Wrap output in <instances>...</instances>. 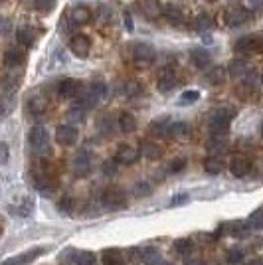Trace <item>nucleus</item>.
<instances>
[{
	"label": "nucleus",
	"instance_id": "a211bd4d",
	"mask_svg": "<svg viewBox=\"0 0 263 265\" xmlns=\"http://www.w3.org/2000/svg\"><path fill=\"white\" fill-rule=\"evenodd\" d=\"M190 58H192V64H194L198 69H206V67L212 64V56H210L206 50H202V48H196V50H192Z\"/></svg>",
	"mask_w": 263,
	"mask_h": 265
},
{
	"label": "nucleus",
	"instance_id": "9b49d317",
	"mask_svg": "<svg viewBox=\"0 0 263 265\" xmlns=\"http://www.w3.org/2000/svg\"><path fill=\"white\" fill-rule=\"evenodd\" d=\"M251 18V10H247L245 6H237V8H231V10H228V24L230 26H241V24H245L247 20Z\"/></svg>",
	"mask_w": 263,
	"mask_h": 265
},
{
	"label": "nucleus",
	"instance_id": "ddd939ff",
	"mask_svg": "<svg viewBox=\"0 0 263 265\" xmlns=\"http://www.w3.org/2000/svg\"><path fill=\"white\" fill-rule=\"evenodd\" d=\"M257 48H261V40L255 36H243L235 42V52L237 54H251Z\"/></svg>",
	"mask_w": 263,
	"mask_h": 265
},
{
	"label": "nucleus",
	"instance_id": "de8ad7c7",
	"mask_svg": "<svg viewBox=\"0 0 263 265\" xmlns=\"http://www.w3.org/2000/svg\"><path fill=\"white\" fill-rule=\"evenodd\" d=\"M34 6L40 12H50L54 8V0H34Z\"/></svg>",
	"mask_w": 263,
	"mask_h": 265
},
{
	"label": "nucleus",
	"instance_id": "680f3d73",
	"mask_svg": "<svg viewBox=\"0 0 263 265\" xmlns=\"http://www.w3.org/2000/svg\"><path fill=\"white\" fill-rule=\"evenodd\" d=\"M4 113V105H0V115H2Z\"/></svg>",
	"mask_w": 263,
	"mask_h": 265
},
{
	"label": "nucleus",
	"instance_id": "864d4df0",
	"mask_svg": "<svg viewBox=\"0 0 263 265\" xmlns=\"http://www.w3.org/2000/svg\"><path fill=\"white\" fill-rule=\"evenodd\" d=\"M261 6H263V0H245V8L251 10V12L253 10H259Z\"/></svg>",
	"mask_w": 263,
	"mask_h": 265
},
{
	"label": "nucleus",
	"instance_id": "c85d7f7f",
	"mask_svg": "<svg viewBox=\"0 0 263 265\" xmlns=\"http://www.w3.org/2000/svg\"><path fill=\"white\" fill-rule=\"evenodd\" d=\"M164 16H166V20L170 22V24H174V26H180L182 24V20H184V14H182V10L178 8V6H166L164 10Z\"/></svg>",
	"mask_w": 263,
	"mask_h": 265
},
{
	"label": "nucleus",
	"instance_id": "bb28decb",
	"mask_svg": "<svg viewBox=\"0 0 263 265\" xmlns=\"http://www.w3.org/2000/svg\"><path fill=\"white\" fill-rule=\"evenodd\" d=\"M206 149L212 153V155H222L226 149H228V143H226V139H224V135H214L208 143H206Z\"/></svg>",
	"mask_w": 263,
	"mask_h": 265
},
{
	"label": "nucleus",
	"instance_id": "e2e57ef3",
	"mask_svg": "<svg viewBox=\"0 0 263 265\" xmlns=\"http://www.w3.org/2000/svg\"><path fill=\"white\" fill-rule=\"evenodd\" d=\"M159 265H172V263H166V261H161Z\"/></svg>",
	"mask_w": 263,
	"mask_h": 265
},
{
	"label": "nucleus",
	"instance_id": "8fccbe9b",
	"mask_svg": "<svg viewBox=\"0 0 263 265\" xmlns=\"http://www.w3.org/2000/svg\"><path fill=\"white\" fill-rule=\"evenodd\" d=\"M8 157H10L8 145L0 141V165H6V163H8Z\"/></svg>",
	"mask_w": 263,
	"mask_h": 265
},
{
	"label": "nucleus",
	"instance_id": "09e8293b",
	"mask_svg": "<svg viewBox=\"0 0 263 265\" xmlns=\"http://www.w3.org/2000/svg\"><path fill=\"white\" fill-rule=\"evenodd\" d=\"M184 166H186V159H174V161L170 163V166H168V172L176 174V172L184 170Z\"/></svg>",
	"mask_w": 263,
	"mask_h": 265
},
{
	"label": "nucleus",
	"instance_id": "69168bd1",
	"mask_svg": "<svg viewBox=\"0 0 263 265\" xmlns=\"http://www.w3.org/2000/svg\"><path fill=\"white\" fill-rule=\"evenodd\" d=\"M208 2H214V0H208Z\"/></svg>",
	"mask_w": 263,
	"mask_h": 265
},
{
	"label": "nucleus",
	"instance_id": "c03bdc74",
	"mask_svg": "<svg viewBox=\"0 0 263 265\" xmlns=\"http://www.w3.org/2000/svg\"><path fill=\"white\" fill-rule=\"evenodd\" d=\"M12 210H14V214H18V216H30L32 210H34V202L28 198V200H24L18 208H12Z\"/></svg>",
	"mask_w": 263,
	"mask_h": 265
},
{
	"label": "nucleus",
	"instance_id": "c756f323",
	"mask_svg": "<svg viewBox=\"0 0 263 265\" xmlns=\"http://www.w3.org/2000/svg\"><path fill=\"white\" fill-rule=\"evenodd\" d=\"M34 40H36V34H34V30H30V28H20V30L16 32V42H18L20 46H24V48H30V46L34 44Z\"/></svg>",
	"mask_w": 263,
	"mask_h": 265
},
{
	"label": "nucleus",
	"instance_id": "f704fd0d",
	"mask_svg": "<svg viewBox=\"0 0 263 265\" xmlns=\"http://www.w3.org/2000/svg\"><path fill=\"white\" fill-rule=\"evenodd\" d=\"M97 127H99V132H101L103 137H111V135H113V131H115V123H113L111 117L101 119V121L97 123Z\"/></svg>",
	"mask_w": 263,
	"mask_h": 265
},
{
	"label": "nucleus",
	"instance_id": "0e129e2a",
	"mask_svg": "<svg viewBox=\"0 0 263 265\" xmlns=\"http://www.w3.org/2000/svg\"><path fill=\"white\" fill-rule=\"evenodd\" d=\"M261 135H263V125H261Z\"/></svg>",
	"mask_w": 263,
	"mask_h": 265
},
{
	"label": "nucleus",
	"instance_id": "4d7b16f0",
	"mask_svg": "<svg viewBox=\"0 0 263 265\" xmlns=\"http://www.w3.org/2000/svg\"><path fill=\"white\" fill-rule=\"evenodd\" d=\"M184 265H204V261H202V257H188Z\"/></svg>",
	"mask_w": 263,
	"mask_h": 265
},
{
	"label": "nucleus",
	"instance_id": "6e6552de",
	"mask_svg": "<svg viewBox=\"0 0 263 265\" xmlns=\"http://www.w3.org/2000/svg\"><path fill=\"white\" fill-rule=\"evenodd\" d=\"M71 170H73L75 176H85V174L91 170V155H89L87 151H79V153L73 157Z\"/></svg>",
	"mask_w": 263,
	"mask_h": 265
},
{
	"label": "nucleus",
	"instance_id": "0eeeda50",
	"mask_svg": "<svg viewBox=\"0 0 263 265\" xmlns=\"http://www.w3.org/2000/svg\"><path fill=\"white\" fill-rule=\"evenodd\" d=\"M133 58H135V62H139V64H153L155 58H157V52H155V48H153L151 44L139 42V44L133 46Z\"/></svg>",
	"mask_w": 263,
	"mask_h": 265
},
{
	"label": "nucleus",
	"instance_id": "4468645a",
	"mask_svg": "<svg viewBox=\"0 0 263 265\" xmlns=\"http://www.w3.org/2000/svg\"><path fill=\"white\" fill-rule=\"evenodd\" d=\"M141 155L149 161H159L163 157V147L159 143H153V141H143L141 143Z\"/></svg>",
	"mask_w": 263,
	"mask_h": 265
},
{
	"label": "nucleus",
	"instance_id": "5701e85b",
	"mask_svg": "<svg viewBox=\"0 0 263 265\" xmlns=\"http://www.w3.org/2000/svg\"><path fill=\"white\" fill-rule=\"evenodd\" d=\"M24 60H26V56L20 50H8V52H4V58H2L6 67H18L24 64Z\"/></svg>",
	"mask_w": 263,
	"mask_h": 265
},
{
	"label": "nucleus",
	"instance_id": "1a4fd4ad",
	"mask_svg": "<svg viewBox=\"0 0 263 265\" xmlns=\"http://www.w3.org/2000/svg\"><path fill=\"white\" fill-rule=\"evenodd\" d=\"M139 155H141L139 149L131 147V145H121L117 149V153H115V161L121 163V165H133V163H137Z\"/></svg>",
	"mask_w": 263,
	"mask_h": 265
},
{
	"label": "nucleus",
	"instance_id": "7ed1b4c3",
	"mask_svg": "<svg viewBox=\"0 0 263 265\" xmlns=\"http://www.w3.org/2000/svg\"><path fill=\"white\" fill-rule=\"evenodd\" d=\"M105 97H107V85L101 83V81H95V83L89 85V89H87L77 101H79L83 107L89 109V107H95V105H97L99 101H103Z\"/></svg>",
	"mask_w": 263,
	"mask_h": 265
},
{
	"label": "nucleus",
	"instance_id": "9d476101",
	"mask_svg": "<svg viewBox=\"0 0 263 265\" xmlns=\"http://www.w3.org/2000/svg\"><path fill=\"white\" fill-rule=\"evenodd\" d=\"M69 50H71V54L75 58H87L89 50H91V42L85 36H73L69 40Z\"/></svg>",
	"mask_w": 263,
	"mask_h": 265
},
{
	"label": "nucleus",
	"instance_id": "a18cd8bd",
	"mask_svg": "<svg viewBox=\"0 0 263 265\" xmlns=\"http://www.w3.org/2000/svg\"><path fill=\"white\" fill-rule=\"evenodd\" d=\"M77 265H95V253L93 251H81L77 253Z\"/></svg>",
	"mask_w": 263,
	"mask_h": 265
},
{
	"label": "nucleus",
	"instance_id": "dca6fc26",
	"mask_svg": "<svg viewBox=\"0 0 263 265\" xmlns=\"http://www.w3.org/2000/svg\"><path fill=\"white\" fill-rule=\"evenodd\" d=\"M32 180H34L36 190H40V192L46 194V196L52 194L54 186H52V180H50V176H48L46 172H32Z\"/></svg>",
	"mask_w": 263,
	"mask_h": 265
},
{
	"label": "nucleus",
	"instance_id": "f3484780",
	"mask_svg": "<svg viewBox=\"0 0 263 265\" xmlns=\"http://www.w3.org/2000/svg\"><path fill=\"white\" fill-rule=\"evenodd\" d=\"M168 127H170V117L163 115L151 123V132L157 137H164V135H168Z\"/></svg>",
	"mask_w": 263,
	"mask_h": 265
},
{
	"label": "nucleus",
	"instance_id": "2f4dec72",
	"mask_svg": "<svg viewBox=\"0 0 263 265\" xmlns=\"http://www.w3.org/2000/svg\"><path fill=\"white\" fill-rule=\"evenodd\" d=\"M245 71H247V64L243 60H231L230 66H228V73L231 77H241Z\"/></svg>",
	"mask_w": 263,
	"mask_h": 265
},
{
	"label": "nucleus",
	"instance_id": "052dcab7",
	"mask_svg": "<svg viewBox=\"0 0 263 265\" xmlns=\"http://www.w3.org/2000/svg\"><path fill=\"white\" fill-rule=\"evenodd\" d=\"M2 232H4V220L0 218V235H2Z\"/></svg>",
	"mask_w": 263,
	"mask_h": 265
},
{
	"label": "nucleus",
	"instance_id": "79ce46f5",
	"mask_svg": "<svg viewBox=\"0 0 263 265\" xmlns=\"http://www.w3.org/2000/svg\"><path fill=\"white\" fill-rule=\"evenodd\" d=\"M117 170H119V163H117L115 159L105 161V163H103V166H101V172H103L105 176H115V174H117Z\"/></svg>",
	"mask_w": 263,
	"mask_h": 265
},
{
	"label": "nucleus",
	"instance_id": "cd10ccee",
	"mask_svg": "<svg viewBox=\"0 0 263 265\" xmlns=\"http://www.w3.org/2000/svg\"><path fill=\"white\" fill-rule=\"evenodd\" d=\"M222 168H224V163H222V159H220L218 155H210V157L204 161V170H206L208 174H220Z\"/></svg>",
	"mask_w": 263,
	"mask_h": 265
},
{
	"label": "nucleus",
	"instance_id": "2eb2a0df",
	"mask_svg": "<svg viewBox=\"0 0 263 265\" xmlns=\"http://www.w3.org/2000/svg\"><path fill=\"white\" fill-rule=\"evenodd\" d=\"M230 170H231L233 176L241 178V176H247V172L251 170V165H249V161L243 159V157H233L231 163H230Z\"/></svg>",
	"mask_w": 263,
	"mask_h": 265
},
{
	"label": "nucleus",
	"instance_id": "338daca9",
	"mask_svg": "<svg viewBox=\"0 0 263 265\" xmlns=\"http://www.w3.org/2000/svg\"><path fill=\"white\" fill-rule=\"evenodd\" d=\"M0 2H2V0H0Z\"/></svg>",
	"mask_w": 263,
	"mask_h": 265
},
{
	"label": "nucleus",
	"instance_id": "13d9d810",
	"mask_svg": "<svg viewBox=\"0 0 263 265\" xmlns=\"http://www.w3.org/2000/svg\"><path fill=\"white\" fill-rule=\"evenodd\" d=\"M125 22H127V28H129V30H133V20H131L129 14H125Z\"/></svg>",
	"mask_w": 263,
	"mask_h": 265
},
{
	"label": "nucleus",
	"instance_id": "473e14b6",
	"mask_svg": "<svg viewBox=\"0 0 263 265\" xmlns=\"http://www.w3.org/2000/svg\"><path fill=\"white\" fill-rule=\"evenodd\" d=\"M143 261H145V265H159L161 263V251L157 247L143 249Z\"/></svg>",
	"mask_w": 263,
	"mask_h": 265
},
{
	"label": "nucleus",
	"instance_id": "5fc2aeb1",
	"mask_svg": "<svg viewBox=\"0 0 263 265\" xmlns=\"http://www.w3.org/2000/svg\"><path fill=\"white\" fill-rule=\"evenodd\" d=\"M12 30V22L6 18H0V34H8Z\"/></svg>",
	"mask_w": 263,
	"mask_h": 265
},
{
	"label": "nucleus",
	"instance_id": "aec40b11",
	"mask_svg": "<svg viewBox=\"0 0 263 265\" xmlns=\"http://www.w3.org/2000/svg\"><path fill=\"white\" fill-rule=\"evenodd\" d=\"M46 109H48V101H46L42 95H36V97H32V99L28 101V113H30L32 117L44 115Z\"/></svg>",
	"mask_w": 263,
	"mask_h": 265
},
{
	"label": "nucleus",
	"instance_id": "f257e3e1",
	"mask_svg": "<svg viewBox=\"0 0 263 265\" xmlns=\"http://www.w3.org/2000/svg\"><path fill=\"white\" fill-rule=\"evenodd\" d=\"M101 204H103L107 210L117 212V210L127 208V206H129V200H127L125 190H121V188H117V186H109V188H105L103 194H101Z\"/></svg>",
	"mask_w": 263,
	"mask_h": 265
},
{
	"label": "nucleus",
	"instance_id": "a19ab883",
	"mask_svg": "<svg viewBox=\"0 0 263 265\" xmlns=\"http://www.w3.org/2000/svg\"><path fill=\"white\" fill-rule=\"evenodd\" d=\"M212 22H214V20H212L210 14H200V16L196 18V30H198V32H206V30L212 26Z\"/></svg>",
	"mask_w": 263,
	"mask_h": 265
},
{
	"label": "nucleus",
	"instance_id": "bf43d9fd",
	"mask_svg": "<svg viewBox=\"0 0 263 265\" xmlns=\"http://www.w3.org/2000/svg\"><path fill=\"white\" fill-rule=\"evenodd\" d=\"M247 265H263V259H261V257H257V259H253V261H249Z\"/></svg>",
	"mask_w": 263,
	"mask_h": 265
},
{
	"label": "nucleus",
	"instance_id": "603ef678",
	"mask_svg": "<svg viewBox=\"0 0 263 265\" xmlns=\"http://www.w3.org/2000/svg\"><path fill=\"white\" fill-rule=\"evenodd\" d=\"M141 91H143V87H141L139 83H135V81L127 85V95H129V97H135V95H139Z\"/></svg>",
	"mask_w": 263,
	"mask_h": 265
},
{
	"label": "nucleus",
	"instance_id": "c9c22d12",
	"mask_svg": "<svg viewBox=\"0 0 263 265\" xmlns=\"http://www.w3.org/2000/svg\"><path fill=\"white\" fill-rule=\"evenodd\" d=\"M198 99H200V91L188 89V91H184V93L178 97V105H192V103H196Z\"/></svg>",
	"mask_w": 263,
	"mask_h": 265
},
{
	"label": "nucleus",
	"instance_id": "a878e982",
	"mask_svg": "<svg viewBox=\"0 0 263 265\" xmlns=\"http://www.w3.org/2000/svg\"><path fill=\"white\" fill-rule=\"evenodd\" d=\"M206 81L210 85H222L226 81V69L222 66H216V67H210L206 71Z\"/></svg>",
	"mask_w": 263,
	"mask_h": 265
},
{
	"label": "nucleus",
	"instance_id": "412c9836",
	"mask_svg": "<svg viewBox=\"0 0 263 265\" xmlns=\"http://www.w3.org/2000/svg\"><path fill=\"white\" fill-rule=\"evenodd\" d=\"M101 257H103V265H125V255L115 247L103 249Z\"/></svg>",
	"mask_w": 263,
	"mask_h": 265
},
{
	"label": "nucleus",
	"instance_id": "4c0bfd02",
	"mask_svg": "<svg viewBox=\"0 0 263 265\" xmlns=\"http://www.w3.org/2000/svg\"><path fill=\"white\" fill-rule=\"evenodd\" d=\"M174 249L180 253V255H190L192 253V249H194V243H192V239H178L176 243H174Z\"/></svg>",
	"mask_w": 263,
	"mask_h": 265
},
{
	"label": "nucleus",
	"instance_id": "e433bc0d",
	"mask_svg": "<svg viewBox=\"0 0 263 265\" xmlns=\"http://www.w3.org/2000/svg\"><path fill=\"white\" fill-rule=\"evenodd\" d=\"M85 111H87V107H83L79 101L69 109V119L71 121H75V123H79V121H83L85 119Z\"/></svg>",
	"mask_w": 263,
	"mask_h": 265
},
{
	"label": "nucleus",
	"instance_id": "37998d69",
	"mask_svg": "<svg viewBox=\"0 0 263 265\" xmlns=\"http://www.w3.org/2000/svg\"><path fill=\"white\" fill-rule=\"evenodd\" d=\"M58 210L62 214H69L73 210V198L71 196H62L60 202H58Z\"/></svg>",
	"mask_w": 263,
	"mask_h": 265
},
{
	"label": "nucleus",
	"instance_id": "7c9ffc66",
	"mask_svg": "<svg viewBox=\"0 0 263 265\" xmlns=\"http://www.w3.org/2000/svg\"><path fill=\"white\" fill-rule=\"evenodd\" d=\"M188 131H190V127H188L186 123L178 121V123H170V127H168V135L174 137V139H182V137H188Z\"/></svg>",
	"mask_w": 263,
	"mask_h": 265
},
{
	"label": "nucleus",
	"instance_id": "f03ea898",
	"mask_svg": "<svg viewBox=\"0 0 263 265\" xmlns=\"http://www.w3.org/2000/svg\"><path fill=\"white\" fill-rule=\"evenodd\" d=\"M233 111L230 109H216L210 119H208V129L212 135H226L228 129H230V119H231Z\"/></svg>",
	"mask_w": 263,
	"mask_h": 265
},
{
	"label": "nucleus",
	"instance_id": "20e7f679",
	"mask_svg": "<svg viewBox=\"0 0 263 265\" xmlns=\"http://www.w3.org/2000/svg\"><path fill=\"white\" fill-rule=\"evenodd\" d=\"M28 143L36 153H44L48 149V145H50V135H48L46 127H42V125L32 127L30 135H28Z\"/></svg>",
	"mask_w": 263,
	"mask_h": 265
},
{
	"label": "nucleus",
	"instance_id": "58836bf2",
	"mask_svg": "<svg viewBox=\"0 0 263 265\" xmlns=\"http://www.w3.org/2000/svg\"><path fill=\"white\" fill-rule=\"evenodd\" d=\"M247 226L251 230H261L263 228V210H255L249 218H247Z\"/></svg>",
	"mask_w": 263,
	"mask_h": 265
},
{
	"label": "nucleus",
	"instance_id": "393cba45",
	"mask_svg": "<svg viewBox=\"0 0 263 265\" xmlns=\"http://www.w3.org/2000/svg\"><path fill=\"white\" fill-rule=\"evenodd\" d=\"M71 24H75V26H83V24H87L89 20H91V12H89V8H85V6H77V8H73L71 10Z\"/></svg>",
	"mask_w": 263,
	"mask_h": 265
},
{
	"label": "nucleus",
	"instance_id": "4be33fe9",
	"mask_svg": "<svg viewBox=\"0 0 263 265\" xmlns=\"http://www.w3.org/2000/svg\"><path fill=\"white\" fill-rule=\"evenodd\" d=\"M141 10H143V14H145L149 20H151V18H159L161 12H163L159 0H141Z\"/></svg>",
	"mask_w": 263,
	"mask_h": 265
},
{
	"label": "nucleus",
	"instance_id": "b1692460",
	"mask_svg": "<svg viewBox=\"0 0 263 265\" xmlns=\"http://www.w3.org/2000/svg\"><path fill=\"white\" fill-rule=\"evenodd\" d=\"M58 91H60L62 97H73V95H77V91H79V81L67 77V79H64V81L58 85Z\"/></svg>",
	"mask_w": 263,
	"mask_h": 265
},
{
	"label": "nucleus",
	"instance_id": "3c124183",
	"mask_svg": "<svg viewBox=\"0 0 263 265\" xmlns=\"http://www.w3.org/2000/svg\"><path fill=\"white\" fill-rule=\"evenodd\" d=\"M243 259V251L241 249H231L230 253H228V261L230 263H239Z\"/></svg>",
	"mask_w": 263,
	"mask_h": 265
},
{
	"label": "nucleus",
	"instance_id": "6e6d98bb",
	"mask_svg": "<svg viewBox=\"0 0 263 265\" xmlns=\"http://www.w3.org/2000/svg\"><path fill=\"white\" fill-rule=\"evenodd\" d=\"M2 85L6 87V89H14L16 85H18V77H4V81H2Z\"/></svg>",
	"mask_w": 263,
	"mask_h": 265
},
{
	"label": "nucleus",
	"instance_id": "f8f14e48",
	"mask_svg": "<svg viewBox=\"0 0 263 265\" xmlns=\"http://www.w3.org/2000/svg\"><path fill=\"white\" fill-rule=\"evenodd\" d=\"M176 83H178V77H176V73H174L172 69H164V71L159 75V81H157L161 93L172 91V89L176 87Z\"/></svg>",
	"mask_w": 263,
	"mask_h": 265
},
{
	"label": "nucleus",
	"instance_id": "423d86ee",
	"mask_svg": "<svg viewBox=\"0 0 263 265\" xmlns=\"http://www.w3.org/2000/svg\"><path fill=\"white\" fill-rule=\"evenodd\" d=\"M77 137H79V132L73 125H60L58 131H56V141L64 147H71L77 143Z\"/></svg>",
	"mask_w": 263,
	"mask_h": 265
},
{
	"label": "nucleus",
	"instance_id": "ea45409f",
	"mask_svg": "<svg viewBox=\"0 0 263 265\" xmlns=\"http://www.w3.org/2000/svg\"><path fill=\"white\" fill-rule=\"evenodd\" d=\"M188 202H190V196H188L186 192H180V194H174V196L170 198L168 206H170V208H180V206H186Z\"/></svg>",
	"mask_w": 263,
	"mask_h": 265
},
{
	"label": "nucleus",
	"instance_id": "6ab92c4d",
	"mask_svg": "<svg viewBox=\"0 0 263 265\" xmlns=\"http://www.w3.org/2000/svg\"><path fill=\"white\" fill-rule=\"evenodd\" d=\"M117 125H119V129L123 131V132H133L135 129H137V117L133 115V113H121L119 115V119H117Z\"/></svg>",
	"mask_w": 263,
	"mask_h": 265
},
{
	"label": "nucleus",
	"instance_id": "72a5a7b5",
	"mask_svg": "<svg viewBox=\"0 0 263 265\" xmlns=\"http://www.w3.org/2000/svg\"><path fill=\"white\" fill-rule=\"evenodd\" d=\"M151 192H153V186H151L147 180H139V182L133 186V194H135L137 198H147V196H151Z\"/></svg>",
	"mask_w": 263,
	"mask_h": 265
},
{
	"label": "nucleus",
	"instance_id": "49530a36",
	"mask_svg": "<svg viewBox=\"0 0 263 265\" xmlns=\"http://www.w3.org/2000/svg\"><path fill=\"white\" fill-rule=\"evenodd\" d=\"M226 232H228V233H231L233 237H241V235L245 233V228H243V224H241V222H233V224H231Z\"/></svg>",
	"mask_w": 263,
	"mask_h": 265
},
{
	"label": "nucleus",
	"instance_id": "39448f33",
	"mask_svg": "<svg viewBox=\"0 0 263 265\" xmlns=\"http://www.w3.org/2000/svg\"><path fill=\"white\" fill-rule=\"evenodd\" d=\"M46 251H48L46 247H34V249H28V251H24V253H20V255H14V257L2 261L0 265H28V263H32L34 259L42 257Z\"/></svg>",
	"mask_w": 263,
	"mask_h": 265
}]
</instances>
